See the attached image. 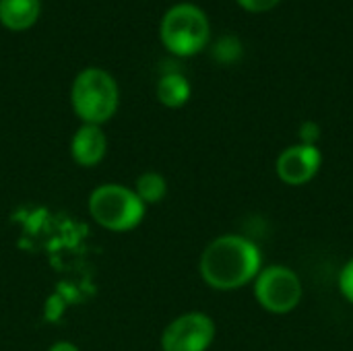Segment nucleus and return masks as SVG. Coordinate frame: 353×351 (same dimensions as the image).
Here are the masks:
<instances>
[{
	"label": "nucleus",
	"instance_id": "obj_2",
	"mask_svg": "<svg viewBox=\"0 0 353 351\" xmlns=\"http://www.w3.org/2000/svg\"><path fill=\"white\" fill-rule=\"evenodd\" d=\"M70 103L83 124H105L114 118L120 103L116 79L103 68L81 70L70 87Z\"/></svg>",
	"mask_w": 353,
	"mask_h": 351
},
{
	"label": "nucleus",
	"instance_id": "obj_4",
	"mask_svg": "<svg viewBox=\"0 0 353 351\" xmlns=\"http://www.w3.org/2000/svg\"><path fill=\"white\" fill-rule=\"evenodd\" d=\"M209 33L207 14L190 2L172 6L159 25L161 43L174 56H192L201 52L209 41Z\"/></svg>",
	"mask_w": 353,
	"mask_h": 351
},
{
	"label": "nucleus",
	"instance_id": "obj_6",
	"mask_svg": "<svg viewBox=\"0 0 353 351\" xmlns=\"http://www.w3.org/2000/svg\"><path fill=\"white\" fill-rule=\"evenodd\" d=\"M215 323L209 314L192 310L174 319L161 333V351H207L215 341Z\"/></svg>",
	"mask_w": 353,
	"mask_h": 351
},
{
	"label": "nucleus",
	"instance_id": "obj_15",
	"mask_svg": "<svg viewBox=\"0 0 353 351\" xmlns=\"http://www.w3.org/2000/svg\"><path fill=\"white\" fill-rule=\"evenodd\" d=\"M279 0H238L240 6H244L250 12H265L269 8H273Z\"/></svg>",
	"mask_w": 353,
	"mask_h": 351
},
{
	"label": "nucleus",
	"instance_id": "obj_12",
	"mask_svg": "<svg viewBox=\"0 0 353 351\" xmlns=\"http://www.w3.org/2000/svg\"><path fill=\"white\" fill-rule=\"evenodd\" d=\"M242 54V46H240V39L228 35V37H221L215 46V56L219 62H234L238 60V56Z\"/></svg>",
	"mask_w": 353,
	"mask_h": 351
},
{
	"label": "nucleus",
	"instance_id": "obj_13",
	"mask_svg": "<svg viewBox=\"0 0 353 351\" xmlns=\"http://www.w3.org/2000/svg\"><path fill=\"white\" fill-rule=\"evenodd\" d=\"M300 143L302 145H310V147H319V139H321V126L314 120H306L300 124Z\"/></svg>",
	"mask_w": 353,
	"mask_h": 351
},
{
	"label": "nucleus",
	"instance_id": "obj_1",
	"mask_svg": "<svg viewBox=\"0 0 353 351\" xmlns=\"http://www.w3.org/2000/svg\"><path fill=\"white\" fill-rule=\"evenodd\" d=\"M263 269L261 248L238 234L215 238L201 254L199 273L217 292H234L256 279Z\"/></svg>",
	"mask_w": 353,
	"mask_h": 351
},
{
	"label": "nucleus",
	"instance_id": "obj_5",
	"mask_svg": "<svg viewBox=\"0 0 353 351\" xmlns=\"http://www.w3.org/2000/svg\"><path fill=\"white\" fill-rule=\"evenodd\" d=\"M252 283L256 302L271 314H288L296 310L304 296V285L298 273L283 265L261 269Z\"/></svg>",
	"mask_w": 353,
	"mask_h": 351
},
{
	"label": "nucleus",
	"instance_id": "obj_3",
	"mask_svg": "<svg viewBox=\"0 0 353 351\" xmlns=\"http://www.w3.org/2000/svg\"><path fill=\"white\" fill-rule=\"evenodd\" d=\"M89 215L91 219L114 234H126L137 230L147 213L145 203L137 197L130 186L108 182L97 186L89 194Z\"/></svg>",
	"mask_w": 353,
	"mask_h": 351
},
{
	"label": "nucleus",
	"instance_id": "obj_14",
	"mask_svg": "<svg viewBox=\"0 0 353 351\" xmlns=\"http://www.w3.org/2000/svg\"><path fill=\"white\" fill-rule=\"evenodd\" d=\"M339 292L350 304H353V259L345 263V267L339 273Z\"/></svg>",
	"mask_w": 353,
	"mask_h": 351
},
{
	"label": "nucleus",
	"instance_id": "obj_16",
	"mask_svg": "<svg viewBox=\"0 0 353 351\" xmlns=\"http://www.w3.org/2000/svg\"><path fill=\"white\" fill-rule=\"evenodd\" d=\"M48 351H81L74 343H70V341H56L54 345H50V350Z\"/></svg>",
	"mask_w": 353,
	"mask_h": 351
},
{
	"label": "nucleus",
	"instance_id": "obj_10",
	"mask_svg": "<svg viewBox=\"0 0 353 351\" xmlns=\"http://www.w3.org/2000/svg\"><path fill=\"white\" fill-rule=\"evenodd\" d=\"M157 99L165 108H182L190 99V83L180 72H168L157 83Z\"/></svg>",
	"mask_w": 353,
	"mask_h": 351
},
{
	"label": "nucleus",
	"instance_id": "obj_11",
	"mask_svg": "<svg viewBox=\"0 0 353 351\" xmlns=\"http://www.w3.org/2000/svg\"><path fill=\"white\" fill-rule=\"evenodd\" d=\"M132 190L145 203V207L159 205L165 199V194H168V180L159 172H143L137 178Z\"/></svg>",
	"mask_w": 353,
	"mask_h": 351
},
{
	"label": "nucleus",
	"instance_id": "obj_8",
	"mask_svg": "<svg viewBox=\"0 0 353 351\" xmlns=\"http://www.w3.org/2000/svg\"><path fill=\"white\" fill-rule=\"evenodd\" d=\"M108 153V139L101 126L81 124L70 139V155L81 168H95Z\"/></svg>",
	"mask_w": 353,
	"mask_h": 351
},
{
	"label": "nucleus",
	"instance_id": "obj_9",
	"mask_svg": "<svg viewBox=\"0 0 353 351\" xmlns=\"http://www.w3.org/2000/svg\"><path fill=\"white\" fill-rule=\"evenodd\" d=\"M39 0H0V23L8 31H27L39 19Z\"/></svg>",
	"mask_w": 353,
	"mask_h": 351
},
{
	"label": "nucleus",
	"instance_id": "obj_7",
	"mask_svg": "<svg viewBox=\"0 0 353 351\" xmlns=\"http://www.w3.org/2000/svg\"><path fill=\"white\" fill-rule=\"evenodd\" d=\"M323 166V153L319 147L310 145H294L281 151L277 157V176L283 184L290 186H304L308 184Z\"/></svg>",
	"mask_w": 353,
	"mask_h": 351
}]
</instances>
